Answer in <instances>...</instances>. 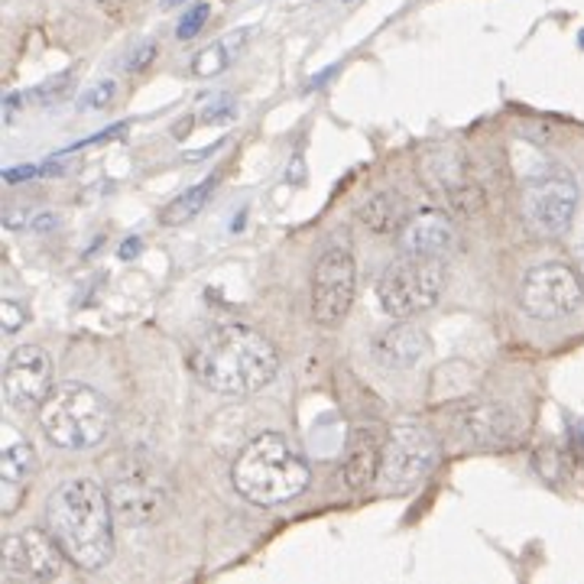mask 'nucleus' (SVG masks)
Segmentation results:
<instances>
[{
  "label": "nucleus",
  "mask_w": 584,
  "mask_h": 584,
  "mask_svg": "<svg viewBox=\"0 0 584 584\" xmlns=\"http://www.w3.org/2000/svg\"><path fill=\"white\" fill-rule=\"evenodd\" d=\"M46 523L78 568L98 572L115 558L111 494L95 477H69L49 497Z\"/></svg>",
  "instance_id": "nucleus-1"
},
{
  "label": "nucleus",
  "mask_w": 584,
  "mask_h": 584,
  "mask_svg": "<svg viewBox=\"0 0 584 584\" xmlns=\"http://www.w3.org/2000/svg\"><path fill=\"white\" fill-rule=\"evenodd\" d=\"M279 370L273 345L247 325H218L192 350V374L218 393H257Z\"/></svg>",
  "instance_id": "nucleus-2"
},
{
  "label": "nucleus",
  "mask_w": 584,
  "mask_h": 584,
  "mask_svg": "<svg viewBox=\"0 0 584 584\" xmlns=\"http://www.w3.org/2000/svg\"><path fill=\"white\" fill-rule=\"evenodd\" d=\"M234 487L244 501L257 506H276L296 501L309 487V467L296 455V448L276 435H257L234 462Z\"/></svg>",
  "instance_id": "nucleus-3"
},
{
  "label": "nucleus",
  "mask_w": 584,
  "mask_h": 584,
  "mask_svg": "<svg viewBox=\"0 0 584 584\" xmlns=\"http://www.w3.org/2000/svg\"><path fill=\"white\" fill-rule=\"evenodd\" d=\"M111 423H115L111 403L98 389L76 384V380L56 384L52 393L46 396V403L39 406L42 435L56 448H66V452L95 448L111 432Z\"/></svg>",
  "instance_id": "nucleus-4"
},
{
  "label": "nucleus",
  "mask_w": 584,
  "mask_h": 584,
  "mask_svg": "<svg viewBox=\"0 0 584 584\" xmlns=\"http://www.w3.org/2000/svg\"><path fill=\"white\" fill-rule=\"evenodd\" d=\"M442 289H445V273L438 267V260L406 254L403 260L389 264L387 270L377 276L374 296L389 318H413L419 311L438 306Z\"/></svg>",
  "instance_id": "nucleus-5"
},
{
  "label": "nucleus",
  "mask_w": 584,
  "mask_h": 584,
  "mask_svg": "<svg viewBox=\"0 0 584 584\" xmlns=\"http://www.w3.org/2000/svg\"><path fill=\"white\" fill-rule=\"evenodd\" d=\"M435 465H438V442L432 438L428 428L409 426V423L393 428L387 448H384V462H380L384 494L416 491Z\"/></svg>",
  "instance_id": "nucleus-6"
},
{
  "label": "nucleus",
  "mask_w": 584,
  "mask_h": 584,
  "mask_svg": "<svg viewBox=\"0 0 584 584\" xmlns=\"http://www.w3.org/2000/svg\"><path fill=\"white\" fill-rule=\"evenodd\" d=\"M584 303L582 273L568 270L565 264H543L526 273L519 286V306L533 318H565Z\"/></svg>",
  "instance_id": "nucleus-7"
},
{
  "label": "nucleus",
  "mask_w": 584,
  "mask_h": 584,
  "mask_svg": "<svg viewBox=\"0 0 584 584\" xmlns=\"http://www.w3.org/2000/svg\"><path fill=\"white\" fill-rule=\"evenodd\" d=\"M357 289V264L348 250H328L311 273V318L321 328L345 321Z\"/></svg>",
  "instance_id": "nucleus-8"
},
{
  "label": "nucleus",
  "mask_w": 584,
  "mask_h": 584,
  "mask_svg": "<svg viewBox=\"0 0 584 584\" xmlns=\"http://www.w3.org/2000/svg\"><path fill=\"white\" fill-rule=\"evenodd\" d=\"M578 208V186L568 176H545L526 186L523 218L540 237H562Z\"/></svg>",
  "instance_id": "nucleus-9"
},
{
  "label": "nucleus",
  "mask_w": 584,
  "mask_h": 584,
  "mask_svg": "<svg viewBox=\"0 0 584 584\" xmlns=\"http://www.w3.org/2000/svg\"><path fill=\"white\" fill-rule=\"evenodd\" d=\"M52 393V360L39 345H20L3 367V396L20 413H39Z\"/></svg>",
  "instance_id": "nucleus-10"
},
{
  "label": "nucleus",
  "mask_w": 584,
  "mask_h": 584,
  "mask_svg": "<svg viewBox=\"0 0 584 584\" xmlns=\"http://www.w3.org/2000/svg\"><path fill=\"white\" fill-rule=\"evenodd\" d=\"M111 494V509L115 519L123 526H147L166 506V484L162 477L150 471V467H127L123 474H117L108 487Z\"/></svg>",
  "instance_id": "nucleus-11"
},
{
  "label": "nucleus",
  "mask_w": 584,
  "mask_h": 584,
  "mask_svg": "<svg viewBox=\"0 0 584 584\" xmlns=\"http://www.w3.org/2000/svg\"><path fill=\"white\" fill-rule=\"evenodd\" d=\"M66 548L52 533L42 529H20L7 536L3 543V568L13 578H30V582H52L66 568Z\"/></svg>",
  "instance_id": "nucleus-12"
},
{
  "label": "nucleus",
  "mask_w": 584,
  "mask_h": 584,
  "mask_svg": "<svg viewBox=\"0 0 584 584\" xmlns=\"http://www.w3.org/2000/svg\"><path fill=\"white\" fill-rule=\"evenodd\" d=\"M452 432L471 448H497L516 435V416L491 399H467L452 413Z\"/></svg>",
  "instance_id": "nucleus-13"
},
{
  "label": "nucleus",
  "mask_w": 584,
  "mask_h": 584,
  "mask_svg": "<svg viewBox=\"0 0 584 584\" xmlns=\"http://www.w3.org/2000/svg\"><path fill=\"white\" fill-rule=\"evenodd\" d=\"M387 426L377 423V419H364L350 428L348 452H345V467H342V477L350 491H360L367 487L377 474H380V462H384V448H387Z\"/></svg>",
  "instance_id": "nucleus-14"
},
{
  "label": "nucleus",
  "mask_w": 584,
  "mask_h": 584,
  "mask_svg": "<svg viewBox=\"0 0 584 584\" xmlns=\"http://www.w3.org/2000/svg\"><path fill=\"white\" fill-rule=\"evenodd\" d=\"M37 467L33 445L13 426H3V513H13Z\"/></svg>",
  "instance_id": "nucleus-15"
},
{
  "label": "nucleus",
  "mask_w": 584,
  "mask_h": 584,
  "mask_svg": "<svg viewBox=\"0 0 584 584\" xmlns=\"http://www.w3.org/2000/svg\"><path fill=\"white\" fill-rule=\"evenodd\" d=\"M428 354V335L419 325H409L406 318H396L374 338V357L387 367H413Z\"/></svg>",
  "instance_id": "nucleus-16"
},
{
  "label": "nucleus",
  "mask_w": 584,
  "mask_h": 584,
  "mask_svg": "<svg viewBox=\"0 0 584 584\" xmlns=\"http://www.w3.org/2000/svg\"><path fill=\"white\" fill-rule=\"evenodd\" d=\"M455 247V225L442 211H423L406 221L403 228V250L413 257H432L438 260Z\"/></svg>",
  "instance_id": "nucleus-17"
},
{
  "label": "nucleus",
  "mask_w": 584,
  "mask_h": 584,
  "mask_svg": "<svg viewBox=\"0 0 584 584\" xmlns=\"http://www.w3.org/2000/svg\"><path fill=\"white\" fill-rule=\"evenodd\" d=\"M357 218L364 228H370L374 234H393L406 228V205L396 192H374L360 208H357Z\"/></svg>",
  "instance_id": "nucleus-18"
},
{
  "label": "nucleus",
  "mask_w": 584,
  "mask_h": 584,
  "mask_svg": "<svg viewBox=\"0 0 584 584\" xmlns=\"http://www.w3.org/2000/svg\"><path fill=\"white\" fill-rule=\"evenodd\" d=\"M211 192H215V179H205V182H198V186H192V189H186V192L179 195V198H172V201L162 208L159 221H162V225H169V228L189 225V221H195V218L201 215V208L208 205Z\"/></svg>",
  "instance_id": "nucleus-19"
},
{
  "label": "nucleus",
  "mask_w": 584,
  "mask_h": 584,
  "mask_svg": "<svg viewBox=\"0 0 584 584\" xmlns=\"http://www.w3.org/2000/svg\"><path fill=\"white\" fill-rule=\"evenodd\" d=\"M228 59H231L228 42H215V46H208V49H201V52L195 56L192 72L201 78L218 76V72H225V69H228Z\"/></svg>",
  "instance_id": "nucleus-20"
},
{
  "label": "nucleus",
  "mask_w": 584,
  "mask_h": 584,
  "mask_svg": "<svg viewBox=\"0 0 584 584\" xmlns=\"http://www.w3.org/2000/svg\"><path fill=\"white\" fill-rule=\"evenodd\" d=\"M115 98H117V81L115 78H101V81H95L88 91H81L78 108H81V111H108V108L115 105Z\"/></svg>",
  "instance_id": "nucleus-21"
},
{
  "label": "nucleus",
  "mask_w": 584,
  "mask_h": 584,
  "mask_svg": "<svg viewBox=\"0 0 584 584\" xmlns=\"http://www.w3.org/2000/svg\"><path fill=\"white\" fill-rule=\"evenodd\" d=\"M76 91V72H62L59 78L46 81L37 88V101L39 105H62L69 95Z\"/></svg>",
  "instance_id": "nucleus-22"
},
{
  "label": "nucleus",
  "mask_w": 584,
  "mask_h": 584,
  "mask_svg": "<svg viewBox=\"0 0 584 584\" xmlns=\"http://www.w3.org/2000/svg\"><path fill=\"white\" fill-rule=\"evenodd\" d=\"M208 3H195L192 10L182 17V23H179V30H176V37L179 39H192L201 27H205V20H208Z\"/></svg>",
  "instance_id": "nucleus-23"
},
{
  "label": "nucleus",
  "mask_w": 584,
  "mask_h": 584,
  "mask_svg": "<svg viewBox=\"0 0 584 584\" xmlns=\"http://www.w3.org/2000/svg\"><path fill=\"white\" fill-rule=\"evenodd\" d=\"M23 321H27V311L20 309L13 299H3V328H7V335L20 331V328H23Z\"/></svg>",
  "instance_id": "nucleus-24"
},
{
  "label": "nucleus",
  "mask_w": 584,
  "mask_h": 584,
  "mask_svg": "<svg viewBox=\"0 0 584 584\" xmlns=\"http://www.w3.org/2000/svg\"><path fill=\"white\" fill-rule=\"evenodd\" d=\"M231 117H234L231 98H218V101L208 105V111H205V120H211V123H218V120H231Z\"/></svg>",
  "instance_id": "nucleus-25"
},
{
  "label": "nucleus",
  "mask_w": 584,
  "mask_h": 584,
  "mask_svg": "<svg viewBox=\"0 0 584 584\" xmlns=\"http://www.w3.org/2000/svg\"><path fill=\"white\" fill-rule=\"evenodd\" d=\"M154 56H156V46L154 42H147V46H143V49H140L133 59H130V66H127V69H130V72H143V69L154 62Z\"/></svg>",
  "instance_id": "nucleus-26"
},
{
  "label": "nucleus",
  "mask_w": 584,
  "mask_h": 584,
  "mask_svg": "<svg viewBox=\"0 0 584 584\" xmlns=\"http://www.w3.org/2000/svg\"><path fill=\"white\" fill-rule=\"evenodd\" d=\"M37 176V166H13V169H7L3 172V179L13 186V182H23V179H33Z\"/></svg>",
  "instance_id": "nucleus-27"
},
{
  "label": "nucleus",
  "mask_w": 584,
  "mask_h": 584,
  "mask_svg": "<svg viewBox=\"0 0 584 584\" xmlns=\"http://www.w3.org/2000/svg\"><path fill=\"white\" fill-rule=\"evenodd\" d=\"M137 254H140V240H137V237L123 240V250H120V257H123V260H130V257H137Z\"/></svg>",
  "instance_id": "nucleus-28"
},
{
  "label": "nucleus",
  "mask_w": 584,
  "mask_h": 584,
  "mask_svg": "<svg viewBox=\"0 0 584 584\" xmlns=\"http://www.w3.org/2000/svg\"><path fill=\"white\" fill-rule=\"evenodd\" d=\"M17 105H20V95H10V98H7V105H3V117H7V123L17 117Z\"/></svg>",
  "instance_id": "nucleus-29"
},
{
  "label": "nucleus",
  "mask_w": 584,
  "mask_h": 584,
  "mask_svg": "<svg viewBox=\"0 0 584 584\" xmlns=\"http://www.w3.org/2000/svg\"><path fill=\"white\" fill-rule=\"evenodd\" d=\"M578 273H582V279H584V247L578 250Z\"/></svg>",
  "instance_id": "nucleus-30"
},
{
  "label": "nucleus",
  "mask_w": 584,
  "mask_h": 584,
  "mask_svg": "<svg viewBox=\"0 0 584 584\" xmlns=\"http://www.w3.org/2000/svg\"><path fill=\"white\" fill-rule=\"evenodd\" d=\"M582 49H584V33H582Z\"/></svg>",
  "instance_id": "nucleus-31"
}]
</instances>
